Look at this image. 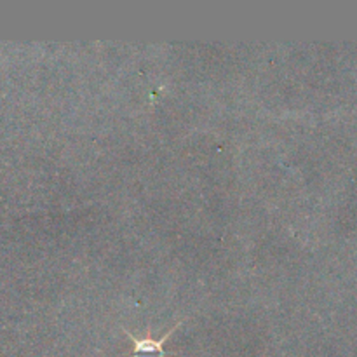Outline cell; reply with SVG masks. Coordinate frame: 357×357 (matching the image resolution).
I'll return each instance as SVG.
<instances>
[{"instance_id": "6da1fadb", "label": "cell", "mask_w": 357, "mask_h": 357, "mask_svg": "<svg viewBox=\"0 0 357 357\" xmlns=\"http://www.w3.org/2000/svg\"><path fill=\"white\" fill-rule=\"evenodd\" d=\"M181 324V321L178 324H174L167 333H164L160 338H152V337H135L131 331L124 330L128 338L132 344V357H167V356H176V352H166L164 345L169 340L171 335L178 330V326Z\"/></svg>"}]
</instances>
